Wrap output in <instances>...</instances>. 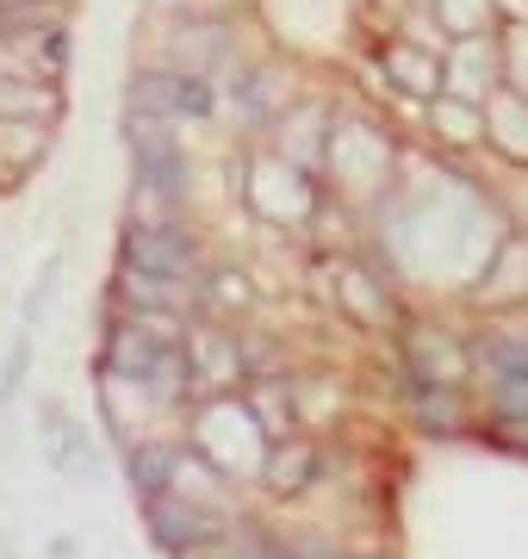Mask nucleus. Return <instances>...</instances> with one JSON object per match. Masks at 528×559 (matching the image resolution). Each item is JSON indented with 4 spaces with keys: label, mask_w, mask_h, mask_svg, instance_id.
<instances>
[{
    "label": "nucleus",
    "mask_w": 528,
    "mask_h": 559,
    "mask_svg": "<svg viewBox=\"0 0 528 559\" xmlns=\"http://www.w3.org/2000/svg\"><path fill=\"white\" fill-rule=\"evenodd\" d=\"M249 411H255V423L267 429V441H286V429L299 423V399H292L280 380H255L249 385Z\"/></svg>",
    "instance_id": "9b49d317"
},
{
    "label": "nucleus",
    "mask_w": 528,
    "mask_h": 559,
    "mask_svg": "<svg viewBox=\"0 0 528 559\" xmlns=\"http://www.w3.org/2000/svg\"><path fill=\"white\" fill-rule=\"evenodd\" d=\"M485 131L504 156L528 162V94H504V87H497L485 100Z\"/></svg>",
    "instance_id": "1a4fd4ad"
},
{
    "label": "nucleus",
    "mask_w": 528,
    "mask_h": 559,
    "mask_svg": "<svg viewBox=\"0 0 528 559\" xmlns=\"http://www.w3.org/2000/svg\"><path fill=\"white\" fill-rule=\"evenodd\" d=\"M497 57H491V44L485 38H460L454 44V57L442 62V87L454 94V100H472V106H485L497 87Z\"/></svg>",
    "instance_id": "39448f33"
},
{
    "label": "nucleus",
    "mask_w": 528,
    "mask_h": 559,
    "mask_svg": "<svg viewBox=\"0 0 528 559\" xmlns=\"http://www.w3.org/2000/svg\"><path fill=\"white\" fill-rule=\"evenodd\" d=\"M124 267L187 280L200 267V249H193V237H181L175 224H131V237H124Z\"/></svg>",
    "instance_id": "7ed1b4c3"
},
{
    "label": "nucleus",
    "mask_w": 528,
    "mask_h": 559,
    "mask_svg": "<svg viewBox=\"0 0 528 559\" xmlns=\"http://www.w3.org/2000/svg\"><path fill=\"white\" fill-rule=\"evenodd\" d=\"M181 348H187V367H193V385L200 392H224V385H237L249 373L237 336H224V330H187Z\"/></svg>",
    "instance_id": "20e7f679"
},
{
    "label": "nucleus",
    "mask_w": 528,
    "mask_h": 559,
    "mask_svg": "<svg viewBox=\"0 0 528 559\" xmlns=\"http://www.w3.org/2000/svg\"><path fill=\"white\" fill-rule=\"evenodd\" d=\"M249 193H255V205H262L267 218H292V224L311 218V187L286 162H255V187Z\"/></svg>",
    "instance_id": "423d86ee"
},
{
    "label": "nucleus",
    "mask_w": 528,
    "mask_h": 559,
    "mask_svg": "<svg viewBox=\"0 0 528 559\" xmlns=\"http://www.w3.org/2000/svg\"><path fill=\"white\" fill-rule=\"evenodd\" d=\"M200 436H205V454H218L224 473H243V479H262L267 466V429L255 423L249 404H205L200 411Z\"/></svg>",
    "instance_id": "f257e3e1"
},
{
    "label": "nucleus",
    "mask_w": 528,
    "mask_h": 559,
    "mask_svg": "<svg viewBox=\"0 0 528 559\" xmlns=\"http://www.w3.org/2000/svg\"><path fill=\"white\" fill-rule=\"evenodd\" d=\"M317 479V448L311 441H274L267 448V466H262V485L274 491V498H299L305 485Z\"/></svg>",
    "instance_id": "6e6552de"
},
{
    "label": "nucleus",
    "mask_w": 528,
    "mask_h": 559,
    "mask_svg": "<svg viewBox=\"0 0 528 559\" xmlns=\"http://www.w3.org/2000/svg\"><path fill=\"white\" fill-rule=\"evenodd\" d=\"M124 466H131V485H137L143 498H163L168 473H175V448H168V441H137Z\"/></svg>",
    "instance_id": "ddd939ff"
},
{
    "label": "nucleus",
    "mask_w": 528,
    "mask_h": 559,
    "mask_svg": "<svg viewBox=\"0 0 528 559\" xmlns=\"http://www.w3.org/2000/svg\"><path fill=\"white\" fill-rule=\"evenodd\" d=\"M131 112L137 119H163V124L205 119L212 112V81L193 75V69H149V75L131 81Z\"/></svg>",
    "instance_id": "f03ea898"
},
{
    "label": "nucleus",
    "mask_w": 528,
    "mask_h": 559,
    "mask_svg": "<svg viewBox=\"0 0 528 559\" xmlns=\"http://www.w3.org/2000/svg\"><path fill=\"white\" fill-rule=\"evenodd\" d=\"M243 559H286V547H274V540H249Z\"/></svg>",
    "instance_id": "a211bd4d"
},
{
    "label": "nucleus",
    "mask_w": 528,
    "mask_h": 559,
    "mask_svg": "<svg viewBox=\"0 0 528 559\" xmlns=\"http://www.w3.org/2000/svg\"><path fill=\"white\" fill-rule=\"evenodd\" d=\"M175 7H187V13H205V0H175Z\"/></svg>",
    "instance_id": "6ab92c4d"
},
{
    "label": "nucleus",
    "mask_w": 528,
    "mask_h": 559,
    "mask_svg": "<svg viewBox=\"0 0 528 559\" xmlns=\"http://www.w3.org/2000/svg\"><path fill=\"white\" fill-rule=\"evenodd\" d=\"M386 75L398 81V87H410V94H435V87H442V62H435L429 44L398 38V44H386Z\"/></svg>",
    "instance_id": "9d476101"
},
{
    "label": "nucleus",
    "mask_w": 528,
    "mask_h": 559,
    "mask_svg": "<svg viewBox=\"0 0 528 559\" xmlns=\"http://www.w3.org/2000/svg\"><path fill=\"white\" fill-rule=\"evenodd\" d=\"M143 516H149V528H156L163 547H200V540H212V510H205V503L175 498V491L143 498Z\"/></svg>",
    "instance_id": "0eeeda50"
},
{
    "label": "nucleus",
    "mask_w": 528,
    "mask_h": 559,
    "mask_svg": "<svg viewBox=\"0 0 528 559\" xmlns=\"http://www.w3.org/2000/svg\"><path fill=\"white\" fill-rule=\"evenodd\" d=\"M442 38H485L491 32V0H429Z\"/></svg>",
    "instance_id": "f8f14e48"
},
{
    "label": "nucleus",
    "mask_w": 528,
    "mask_h": 559,
    "mask_svg": "<svg viewBox=\"0 0 528 559\" xmlns=\"http://www.w3.org/2000/svg\"><path fill=\"white\" fill-rule=\"evenodd\" d=\"M429 124L442 131V143H472L479 131H485V106H472V100H454V94H442V100L429 106Z\"/></svg>",
    "instance_id": "4468645a"
},
{
    "label": "nucleus",
    "mask_w": 528,
    "mask_h": 559,
    "mask_svg": "<svg viewBox=\"0 0 528 559\" xmlns=\"http://www.w3.org/2000/svg\"><path fill=\"white\" fill-rule=\"evenodd\" d=\"M324 124V112H299L292 119V138H299V162H311V131Z\"/></svg>",
    "instance_id": "f3484780"
},
{
    "label": "nucleus",
    "mask_w": 528,
    "mask_h": 559,
    "mask_svg": "<svg viewBox=\"0 0 528 559\" xmlns=\"http://www.w3.org/2000/svg\"><path fill=\"white\" fill-rule=\"evenodd\" d=\"M336 299H343L361 323H386V299H380V293H373V280H367L361 267H348V261L336 267Z\"/></svg>",
    "instance_id": "2eb2a0df"
},
{
    "label": "nucleus",
    "mask_w": 528,
    "mask_h": 559,
    "mask_svg": "<svg viewBox=\"0 0 528 559\" xmlns=\"http://www.w3.org/2000/svg\"><path fill=\"white\" fill-rule=\"evenodd\" d=\"M212 305H218V311H243L249 305V280L243 274H218L212 280Z\"/></svg>",
    "instance_id": "dca6fc26"
}]
</instances>
